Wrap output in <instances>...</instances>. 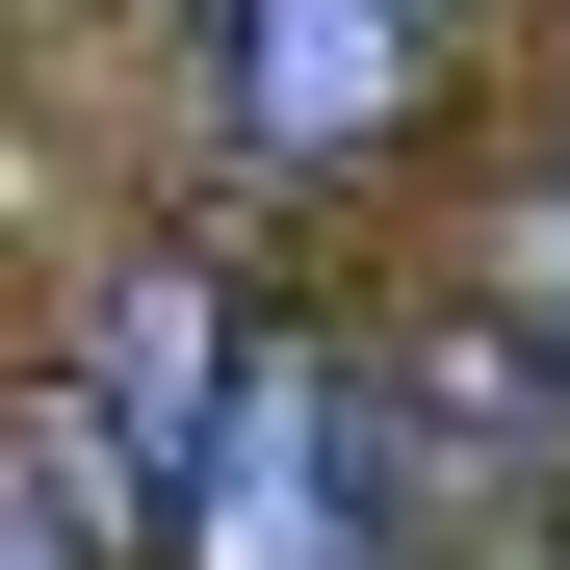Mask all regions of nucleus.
Returning <instances> with one entry per match:
<instances>
[{
  "instance_id": "nucleus-1",
  "label": "nucleus",
  "mask_w": 570,
  "mask_h": 570,
  "mask_svg": "<svg viewBox=\"0 0 570 570\" xmlns=\"http://www.w3.org/2000/svg\"><path fill=\"white\" fill-rule=\"evenodd\" d=\"M156 544H181V570H390L363 390H337L312 337H234V363H208V415H181V466H156Z\"/></svg>"
},
{
  "instance_id": "nucleus-2",
  "label": "nucleus",
  "mask_w": 570,
  "mask_h": 570,
  "mask_svg": "<svg viewBox=\"0 0 570 570\" xmlns=\"http://www.w3.org/2000/svg\"><path fill=\"white\" fill-rule=\"evenodd\" d=\"M181 27H208V156L234 181H363L415 130V0H181Z\"/></svg>"
},
{
  "instance_id": "nucleus-3",
  "label": "nucleus",
  "mask_w": 570,
  "mask_h": 570,
  "mask_svg": "<svg viewBox=\"0 0 570 570\" xmlns=\"http://www.w3.org/2000/svg\"><path fill=\"white\" fill-rule=\"evenodd\" d=\"M105 544H130V466L27 415V441H0V570H105Z\"/></svg>"
},
{
  "instance_id": "nucleus-4",
  "label": "nucleus",
  "mask_w": 570,
  "mask_h": 570,
  "mask_svg": "<svg viewBox=\"0 0 570 570\" xmlns=\"http://www.w3.org/2000/svg\"><path fill=\"white\" fill-rule=\"evenodd\" d=\"M493 337H519L544 390H570V156H544L519 208H493Z\"/></svg>"
},
{
  "instance_id": "nucleus-5",
  "label": "nucleus",
  "mask_w": 570,
  "mask_h": 570,
  "mask_svg": "<svg viewBox=\"0 0 570 570\" xmlns=\"http://www.w3.org/2000/svg\"><path fill=\"white\" fill-rule=\"evenodd\" d=\"M415 27H441V0H415Z\"/></svg>"
}]
</instances>
